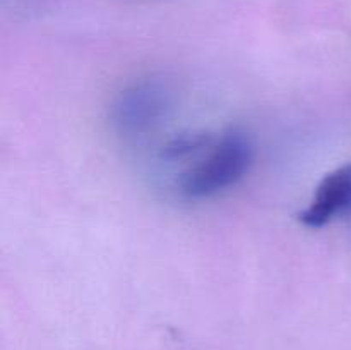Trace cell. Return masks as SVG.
<instances>
[{
  "mask_svg": "<svg viewBox=\"0 0 351 350\" xmlns=\"http://www.w3.org/2000/svg\"><path fill=\"white\" fill-rule=\"evenodd\" d=\"M351 208V163L329 172L298 220L308 229H322Z\"/></svg>",
  "mask_w": 351,
  "mask_h": 350,
  "instance_id": "2",
  "label": "cell"
},
{
  "mask_svg": "<svg viewBox=\"0 0 351 350\" xmlns=\"http://www.w3.org/2000/svg\"><path fill=\"white\" fill-rule=\"evenodd\" d=\"M252 163V144L240 130L211 139L204 154L182 174L178 191L189 199H204L235 185Z\"/></svg>",
  "mask_w": 351,
  "mask_h": 350,
  "instance_id": "1",
  "label": "cell"
}]
</instances>
